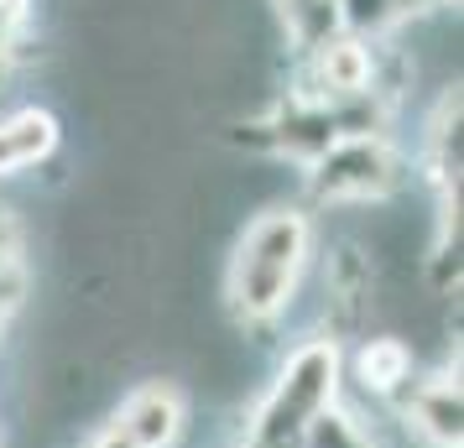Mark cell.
I'll return each mask as SVG.
<instances>
[{
    "label": "cell",
    "instance_id": "ba28073f",
    "mask_svg": "<svg viewBox=\"0 0 464 448\" xmlns=\"http://www.w3.org/2000/svg\"><path fill=\"white\" fill-rule=\"evenodd\" d=\"M282 16H287V32H293L308 52H314L318 43L339 37V26H344L339 0H282Z\"/></svg>",
    "mask_w": 464,
    "mask_h": 448
},
{
    "label": "cell",
    "instance_id": "8992f818",
    "mask_svg": "<svg viewBox=\"0 0 464 448\" xmlns=\"http://www.w3.org/2000/svg\"><path fill=\"white\" fill-rule=\"evenodd\" d=\"M58 147V120L47 110H16L0 120V177L43 162L47 151Z\"/></svg>",
    "mask_w": 464,
    "mask_h": 448
},
{
    "label": "cell",
    "instance_id": "5b68a950",
    "mask_svg": "<svg viewBox=\"0 0 464 448\" xmlns=\"http://www.w3.org/2000/svg\"><path fill=\"white\" fill-rule=\"evenodd\" d=\"M407 427H418L433 448H459V381L454 370H433L401 391Z\"/></svg>",
    "mask_w": 464,
    "mask_h": 448
},
{
    "label": "cell",
    "instance_id": "7a4b0ae2",
    "mask_svg": "<svg viewBox=\"0 0 464 448\" xmlns=\"http://www.w3.org/2000/svg\"><path fill=\"white\" fill-rule=\"evenodd\" d=\"M334 391H339L334 339L297 344L287 355V365H282V376L272 381V391H266L261 412H256L246 448H297L303 427L314 423L324 406H334Z\"/></svg>",
    "mask_w": 464,
    "mask_h": 448
},
{
    "label": "cell",
    "instance_id": "277c9868",
    "mask_svg": "<svg viewBox=\"0 0 464 448\" xmlns=\"http://www.w3.org/2000/svg\"><path fill=\"white\" fill-rule=\"evenodd\" d=\"M376 58L360 37H329V43L314 47V94L318 105H350V100H365L376 94Z\"/></svg>",
    "mask_w": 464,
    "mask_h": 448
},
{
    "label": "cell",
    "instance_id": "6da1fadb",
    "mask_svg": "<svg viewBox=\"0 0 464 448\" xmlns=\"http://www.w3.org/2000/svg\"><path fill=\"white\" fill-rule=\"evenodd\" d=\"M308 214L303 209H266L246 224L230 261V313L240 323H272L297 292V277L308 266Z\"/></svg>",
    "mask_w": 464,
    "mask_h": 448
},
{
    "label": "cell",
    "instance_id": "52a82bcc",
    "mask_svg": "<svg viewBox=\"0 0 464 448\" xmlns=\"http://www.w3.org/2000/svg\"><path fill=\"white\" fill-rule=\"evenodd\" d=\"M360 381L376 396H401L412 386V349L401 339H371L360 349Z\"/></svg>",
    "mask_w": 464,
    "mask_h": 448
},
{
    "label": "cell",
    "instance_id": "3957f363",
    "mask_svg": "<svg viewBox=\"0 0 464 448\" xmlns=\"http://www.w3.org/2000/svg\"><path fill=\"white\" fill-rule=\"evenodd\" d=\"M308 167V188L318 204H371L401 183V157L381 136H339Z\"/></svg>",
    "mask_w": 464,
    "mask_h": 448
},
{
    "label": "cell",
    "instance_id": "9c48e42d",
    "mask_svg": "<svg viewBox=\"0 0 464 448\" xmlns=\"http://www.w3.org/2000/svg\"><path fill=\"white\" fill-rule=\"evenodd\" d=\"M11 266H16V224L0 209V272H11Z\"/></svg>",
    "mask_w": 464,
    "mask_h": 448
}]
</instances>
